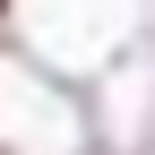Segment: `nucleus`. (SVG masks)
Here are the masks:
<instances>
[{"label":"nucleus","instance_id":"1","mask_svg":"<svg viewBox=\"0 0 155 155\" xmlns=\"http://www.w3.org/2000/svg\"><path fill=\"white\" fill-rule=\"evenodd\" d=\"M9 17H17V0H0V26H9Z\"/></svg>","mask_w":155,"mask_h":155},{"label":"nucleus","instance_id":"2","mask_svg":"<svg viewBox=\"0 0 155 155\" xmlns=\"http://www.w3.org/2000/svg\"><path fill=\"white\" fill-rule=\"evenodd\" d=\"M0 155H9V138H0Z\"/></svg>","mask_w":155,"mask_h":155}]
</instances>
